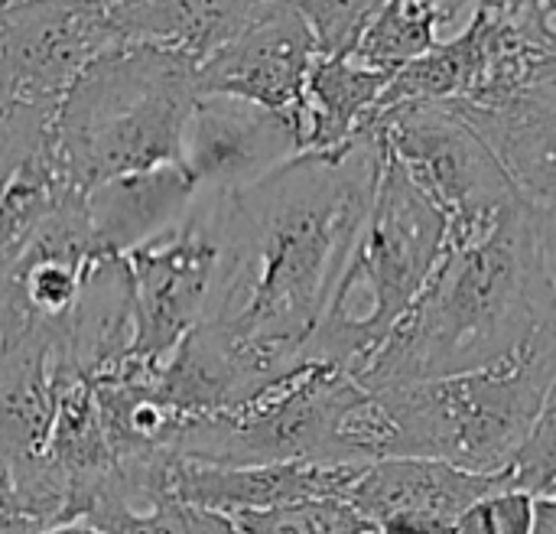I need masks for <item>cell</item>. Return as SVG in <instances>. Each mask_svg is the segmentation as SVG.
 Segmentation results:
<instances>
[{"label": "cell", "instance_id": "6da1fadb", "mask_svg": "<svg viewBox=\"0 0 556 534\" xmlns=\"http://www.w3.org/2000/svg\"><path fill=\"white\" fill-rule=\"evenodd\" d=\"M384 166L365 124L332 153H300L225 196L222 274L205 326L280 375L303 362Z\"/></svg>", "mask_w": 556, "mask_h": 534}, {"label": "cell", "instance_id": "7a4b0ae2", "mask_svg": "<svg viewBox=\"0 0 556 534\" xmlns=\"http://www.w3.org/2000/svg\"><path fill=\"white\" fill-rule=\"evenodd\" d=\"M554 206L518 199L482 232L446 241L430 281L352 375L365 392L476 372L556 323Z\"/></svg>", "mask_w": 556, "mask_h": 534}, {"label": "cell", "instance_id": "3957f363", "mask_svg": "<svg viewBox=\"0 0 556 534\" xmlns=\"http://www.w3.org/2000/svg\"><path fill=\"white\" fill-rule=\"evenodd\" d=\"M199 98L195 62L121 42L98 55L55 104L52 131L75 189L179 163L182 131Z\"/></svg>", "mask_w": 556, "mask_h": 534}, {"label": "cell", "instance_id": "277c9868", "mask_svg": "<svg viewBox=\"0 0 556 534\" xmlns=\"http://www.w3.org/2000/svg\"><path fill=\"white\" fill-rule=\"evenodd\" d=\"M388 447L378 395L342 369L300 362L244 408L189 421L176 457L202 467H368L388 460Z\"/></svg>", "mask_w": 556, "mask_h": 534}, {"label": "cell", "instance_id": "5b68a950", "mask_svg": "<svg viewBox=\"0 0 556 534\" xmlns=\"http://www.w3.org/2000/svg\"><path fill=\"white\" fill-rule=\"evenodd\" d=\"M556 336L541 330L515 356L446 378L378 395L391 424V457L440 460L466 473H505L541 411L554 401Z\"/></svg>", "mask_w": 556, "mask_h": 534}, {"label": "cell", "instance_id": "8992f818", "mask_svg": "<svg viewBox=\"0 0 556 534\" xmlns=\"http://www.w3.org/2000/svg\"><path fill=\"white\" fill-rule=\"evenodd\" d=\"M450 241L446 219L388 157L362 232L329 307L303 346V362L355 375L410 310Z\"/></svg>", "mask_w": 556, "mask_h": 534}, {"label": "cell", "instance_id": "52a82bcc", "mask_svg": "<svg viewBox=\"0 0 556 534\" xmlns=\"http://www.w3.org/2000/svg\"><path fill=\"white\" fill-rule=\"evenodd\" d=\"M368 124L378 127L388 157L446 219L450 241L482 232L521 199L489 147L446 104H401Z\"/></svg>", "mask_w": 556, "mask_h": 534}, {"label": "cell", "instance_id": "ba28073f", "mask_svg": "<svg viewBox=\"0 0 556 534\" xmlns=\"http://www.w3.org/2000/svg\"><path fill=\"white\" fill-rule=\"evenodd\" d=\"M222 222L225 196L199 193L173 228L124 254L137 316L127 362L156 369L195 326L205 323L222 274Z\"/></svg>", "mask_w": 556, "mask_h": 534}, {"label": "cell", "instance_id": "9c48e42d", "mask_svg": "<svg viewBox=\"0 0 556 534\" xmlns=\"http://www.w3.org/2000/svg\"><path fill=\"white\" fill-rule=\"evenodd\" d=\"M121 46L111 0H13L0 7V108L59 104L68 85Z\"/></svg>", "mask_w": 556, "mask_h": 534}, {"label": "cell", "instance_id": "30bf717a", "mask_svg": "<svg viewBox=\"0 0 556 534\" xmlns=\"http://www.w3.org/2000/svg\"><path fill=\"white\" fill-rule=\"evenodd\" d=\"M303 153L293 111L199 95L182 131L179 163L199 193H238Z\"/></svg>", "mask_w": 556, "mask_h": 534}, {"label": "cell", "instance_id": "8fae6325", "mask_svg": "<svg viewBox=\"0 0 556 534\" xmlns=\"http://www.w3.org/2000/svg\"><path fill=\"white\" fill-rule=\"evenodd\" d=\"M316 55V36L296 0H274L248 29L195 65V88L270 111H296Z\"/></svg>", "mask_w": 556, "mask_h": 534}, {"label": "cell", "instance_id": "7c38bea8", "mask_svg": "<svg viewBox=\"0 0 556 534\" xmlns=\"http://www.w3.org/2000/svg\"><path fill=\"white\" fill-rule=\"evenodd\" d=\"M505 489V473L479 476L440 460L391 457L368 463L345 502L381 534H453L472 502Z\"/></svg>", "mask_w": 556, "mask_h": 534}, {"label": "cell", "instance_id": "4fadbf2b", "mask_svg": "<svg viewBox=\"0 0 556 534\" xmlns=\"http://www.w3.org/2000/svg\"><path fill=\"white\" fill-rule=\"evenodd\" d=\"M52 117L55 104L0 108V264L75 189L55 150Z\"/></svg>", "mask_w": 556, "mask_h": 534}, {"label": "cell", "instance_id": "5bb4252c", "mask_svg": "<svg viewBox=\"0 0 556 534\" xmlns=\"http://www.w3.org/2000/svg\"><path fill=\"white\" fill-rule=\"evenodd\" d=\"M365 467H316V463H277V467H202L179 460L169 480V493L189 506L222 516L264 512L303 499H345Z\"/></svg>", "mask_w": 556, "mask_h": 534}, {"label": "cell", "instance_id": "9a60e30c", "mask_svg": "<svg viewBox=\"0 0 556 534\" xmlns=\"http://www.w3.org/2000/svg\"><path fill=\"white\" fill-rule=\"evenodd\" d=\"M498 160L521 199L554 206L556 85H541L485 104H446Z\"/></svg>", "mask_w": 556, "mask_h": 534}, {"label": "cell", "instance_id": "2e32d148", "mask_svg": "<svg viewBox=\"0 0 556 534\" xmlns=\"http://www.w3.org/2000/svg\"><path fill=\"white\" fill-rule=\"evenodd\" d=\"M137 336L134 287L124 254L98 251L78 284V297L62 326V356L75 378L98 382L130 359Z\"/></svg>", "mask_w": 556, "mask_h": 534}, {"label": "cell", "instance_id": "e0dca14e", "mask_svg": "<svg viewBox=\"0 0 556 534\" xmlns=\"http://www.w3.org/2000/svg\"><path fill=\"white\" fill-rule=\"evenodd\" d=\"M199 196L182 163H166L85 189L91 238L108 254H127L173 228Z\"/></svg>", "mask_w": 556, "mask_h": 534}, {"label": "cell", "instance_id": "ac0fdd59", "mask_svg": "<svg viewBox=\"0 0 556 534\" xmlns=\"http://www.w3.org/2000/svg\"><path fill=\"white\" fill-rule=\"evenodd\" d=\"M274 0H111L117 42H137L202 62L248 29Z\"/></svg>", "mask_w": 556, "mask_h": 534}, {"label": "cell", "instance_id": "d6986e66", "mask_svg": "<svg viewBox=\"0 0 556 534\" xmlns=\"http://www.w3.org/2000/svg\"><path fill=\"white\" fill-rule=\"evenodd\" d=\"M391 75L365 69L349 55H316L306 72L303 98L293 111L303 153H332L345 147L371 117V108Z\"/></svg>", "mask_w": 556, "mask_h": 534}, {"label": "cell", "instance_id": "ffe728a7", "mask_svg": "<svg viewBox=\"0 0 556 534\" xmlns=\"http://www.w3.org/2000/svg\"><path fill=\"white\" fill-rule=\"evenodd\" d=\"M476 0H384L352 49V62L394 75L407 62L443 42V29H463Z\"/></svg>", "mask_w": 556, "mask_h": 534}, {"label": "cell", "instance_id": "44dd1931", "mask_svg": "<svg viewBox=\"0 0 556 534\" xmlns=\"http://www.w3.org/2000/svg\"><path fill=\"white\" fill-rule=\"evenodd\" d=\"M81 522L101 534H238L228 516L189 506L176 496H160L143 506L98 502Z\"/></svg>", "mask_w": 556, "mask_h": 534}, {"label": "cell", "instance_id": "7402d4cb", "mask_svg": "<svg viewBox=\"0 0 556 534\" xmlns=\"http://www.w3.org/2000/svg\"><path fill=\"white\" fill-rule=\"evenodd\" d=\"M238 534H362L371 525L345 499H303L264 512L231 516Z\"/></svg>", "mask_w": 556, "mask_h": 534}, {"label": "cell", "instance_id": "603a6c76", "mask_svg": "<svg viewBox=\"0 0 556 534\" xmlns=\"http://www.w3.org/2000/svg\"><path fill=\"white\" fill-rule=\"evenodd\" d=\"M384 0H296L306 16L319 55H352L358 36L375 20Z\"/></svg>", "mask_w": 556, "mask_h": 534}, {"label": "cell", "instance_id": "cb8c5ba5", "mask_svg": "<svg viewBox=\"0 0 556 534\" xmlns=\"http://www.w3.org/2000/svg\"><path fill=\"white\" fill-rule=\"evenodd\" d=\"M508 489L525 493L531 499H554L556 493V401H551L538 424L531 427L528 440L515 454L505 470Z\"/></svg>", "mask_w": 556, "mask_h": 534}, {"label": "cell", "instance_id": "d4e9b609", "mask_svg": "<svg viewBox=\"0 0 556 534\" xmlns=\"http://www.w3.org/2000/svg\"><path fill=\"white\" fill-rule=\"evenodd\" d=\"M534 522V499L525 493H492L479 502H472L453 534H531Z\"/></svg>", "mask_w": 556, "mask_h": 534}, {"label": "cell", "instance_id": "484cf974", "mask_svg": "<svg viewBox=\"0 0 556 534\" xmlns=\"http://www.w3.org/2000/svg\"><path fill=\"white\" fill-rule=\"evenodd\" d=\"M531 534H556V499H534Z\"/></svg>", "mask_w": 556, "mask_h": 534}, {"label": "cell", "instance_id": "4316f807", "mask_svg": "<svg viewBox=\"0 0 556 534\" xmlns=\"http://www.w3.org/2000/svg\"><path fill=\"white\" fill-rule=\"evenodd\" d=\"M42 529L33 522V519H26V516H20V512H3L0 516V534H39Z\"/></svg>", "mask_w": 556, "mask_h": 534}, {"label": "cell", "instance_id": "83f0119b", "mask_svg": "<svg viewBox=\"0 0 556 534\" xmlns=\"http://www.w3.org/2000/svg\"><path fill=\"white\" fill-rule=\"evenodd\" d=\"M476 7H495V10H518V7H554V0H476Z\"/></svg>", "mask_w": 556, "mask_h": 534}, {"label": "cell", "instance_id": "f1b7e54d", "mask_svg": "<svg viewBox=\"0 0 556 534\" xmlns=\"http://www.w3.org/2000/svg\"><path fill=\"white\" fill-rule=\"evenodd\" d=\"M39 534H101L94 532L91 525H85V522H68V525H55V529H46V532Z\"/></svg>", "mask_w": 556, "mask_h": 534}, {"label": "cell", "instance_id": "f546056e", "mask_svg": "<svg viewBox=\"0 0 556 534\" xmlns=\"http://www.w3.org/2000/svg\"><path fill=\"white\" fill-rule=\"evenodd\" d=\"M3 512H16V506H13L10 499H0V516H3ZM20 516H23V512H20Z\"/></svg>", "mask_w": 556, "mask_h": 534}, {"label": "cell", "instance_id": "4dcf8cb0", "mask_svg": "<svg viewBox=\"0 0 556 534\" xmlns=\"http://www.w3.org/2000/svg\"><path fill=\"white\" fill-rule=\"evenodd\" d=\"M362 534H381V532H375V529H368V532H362Z\"/></svg>", "mask_w": 556, "mask_h": 534}, {"label": "cell", "instance_id": "1f68e13d", "mask_svg": "<svg viewBox=\"0 0 556 534\" xmlns=\"http://www.w3.org/2000/svg\"><path fill=\"white\" fill-rule=\"evenodd\" d=\"M3 3H13V0H0V7H3Z\"/></svg>", "mask_w": 556, "mask_h": 534}]
</instances>
